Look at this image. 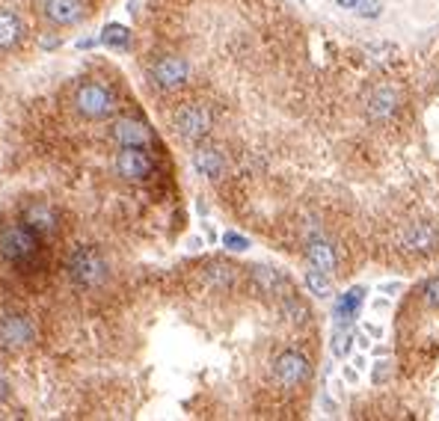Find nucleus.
Returning a JSON list of instances; mask_svg holds the SVG:
<instances>
[{
    "label": "nucleus",
    "instance_id": "f257e3e1",
    "mask_svg": "<svg viewBox=\"0 0 439 421\" xmlns=\"http://www.w3.org/2000/svg\"><path fill=\"white\" fill-rule=\"evenodd\" d=\"M42 252V234H36L30 226L24 223H6L0 229V256L15 261V264H24L33 261Z\"/></svg>",
    "mask_w": 439,
    "mask_h": 421
},
{
    "label": "nucleus",
    "instance_id": "f03ea898",
    "mask_svg": "<svg viewBox=\"0 0 439 421\" xmlns=\"http://www.w3.org/2000/svg\"><path fill=\"white\" fill-rule=\"evenodd\" d=\"M104 273H107V264L95 246H77L69 256V276L80 288H95L104 279Z\"/></svg>",
    "mask_w": 439,
    "mask_h": 421
},
{
    "label": "nucleus",
    "instance_id": "7ed1b4c3",
    "mask_svg": "<svg viewBox=\"0 0 439 421\" xmlns=\"http://www.w3.org/2000/svg\"><path fill=\"white\" fill-rule=\"evenodd\" d=\"M75 110L87 119H107V116L116 113V98L107 92V87L90 80V83H80L77 92H75Z\"/></svg>",
    "mask_w": 439,
    "mask_h": 421
},
{
    "label": "nucleus",
    "instance_id": "20e7f679",
    "mask_svg": "<svg viewBox=\"0 0 439 421\" xmlns=\"http://www.w3.org/2000/svg\"><path fill=\"white\" fill-rule=\"evenodd\" d=\"M116 173L125 181H146L155 173V160H151L146 146H125L116 158Z\"/></svg>",
    "mask_w": 439,
    "mask_h": 421
},
{
    "label": "nucleus",
    "instance_id": "39448f33",
    "mask_svg": "<svg viewBox=\"0 0 439 421\" xmlns=\"http://www.w3.org/2000/svg\"><path fill=\"white\" fill-rule=\"evenodd\" d=\"M33 339H36V327L27 315H6L0 321V344L6 350H24Z\"/></svg>",
    "mask_w": 439,
    "mask_h": 421
},
{
    "label": "nucleus",
    "instance_id": "423d86ee",
    "mask_svg": "<svg viewBox=\"0 0 439 421\" xmlns=\"http://www.w3.org/2000/svg\"><path fill=\"white\" fill-rule=\"evenodd\" d=\"M309 371H312L309 359L303 356V353H297V350H285L276 359V365H273V374H276V380L285 386V389H294V386L306 383Z\"/></svg>",
    "mask_w": 439,
    "mask_h": 421
},
{
    "label": "nucleus",
    "instance_id": "0eeeda50",
    "mask_svg": "<svg viewBox=\"0 0 439 421\" xmlns=\"http://www.w3.org/2000/svg\"><path fill=\"white\" fill-rule=\"evenodd\" d=\"M175 131L184 140H202L211 131V113L199 104H188L181 107L175 116Z\"/></svg>",
    "mask_w": 439,
    "mask_h": 421
},
{
    "label": "nucleus",
    "instance_id": "6e6552de",
    "mask_svg": "<svg viewBox=\"0 0 439 421\" xmlns=\"http://www.w3.org/2000/svg\"><path fill=\"white\" fill-rule=\"evenodd\" d=\"M151 77H155L161 87L175 89V87H181V83L190 77V65H188V60H181V57H161L155 65H151Z\"/></svg>",
    "mask_w": 439,
    "mask_h": 421
},
{
    "label": "nucleus",
    "instance_id": "1a4fd4ad",
    "mask_svg": "<svg viewBox=\"0 0 439 421\" xmlns=\"http://www.w3.org/2000/svg\"><path fill=\"white\" fill-rule=\"evenodd\" d=\"M110 133H113V140L119 143L122 148L125 146H148L151 140H155L151 128L146 122H140V119H119V122H113Z\"/></svg>",
    "mask_w": 439,
    "mask_h": 421
},
{
    "label": "nucleus",
    "instance_id": "9d476101",
    "mask_svg": "<svg viewBox=\"0 0 439 421\" xmlns=\"http://www.w3.org/2000/svg\"><path fill=\"white\" fill-rule=\"evenodd\" d=\"M21 223L30 226L36 234H50V231H57V211L48 205V202H33V205L24 208L21 214Z\"/></svg>",
    "mask_w": 439,
    "mask_h": 421
},
{
    "label": "nucleus",
    "instance_id": "9b49d317",
    "mask_svg": "<svg viewBox=\"0 0 439 421\" xmlns=\"http://www.w3.org/2000/svg\"><path fill=\"white\" fill-rule=\"evenodd\" d=\"M45 18L60 27H69L83 18V6L80 0H45Z\"/></svg>",
    "mask_w": 439,
    "mask_h": 421
},
{
    "label": "nucleus",
    "instance_id": "f8f14e48",
    "mask_svg": "<svg viewBox=\"0 0 439 421\" xmlns=\"http://www.w3.org/2000/svg\"><path fill=\"white\" fill-rule=\"evenodd\" d=\"M362 300H365V288L357 285V288H350L347 294H342L335 300V309H332V317H335V327H347L353 317L359 315L362 309Z\"/></svg>",
    "mask_w": 439,
    "mask_h": 421
},
{
    "label": "nucleus",
    "instance_id": "ddd939ff",
    "mask_svg": "<svg viewBox=\"0 0 439 421\" xmlns=\"http://www.w3.org/2000/svg\"><path fill=\"white\" fill-rule=\"evenodd\" d=\"M193 166L199 170V175H205V178H220L226 173V160L214 146H199L193 151Z\"/></svg>",
    "mask_w": 439,
    "mask_h": 421
},
{
    "label": "nucleus",
    "instance_id": "4468645a",
    "mask_svg": "<svg viewBox=\"0 0 439 421\" xmlns=\"http://www.w3.org/2000/svg\"><path fill=\"white\" fill-rule=\"evenodd\" d=\"M24 21L12 9H0V48H15L24 39Z\"/></svg>",
    "mask_w": 439,
    "mask_h": 421
},
{
    "label": "nucleus",
    "instance_id": "2eb2a0df",
    "mask_svg": "<svg viewBox=\"0 0 439 421\" xmlns=\"http://www.w3.org/2000/svg\"><path fill=\"white\" fill-rule=\"evenodd\" d=\"M306 252H309L312 267H318V270H324V273H332V270H335V264H339V258H335L332 246H330L327 241H320V238H315V241L309 244Z\"/></svg>",
    "mask_w": 439,
    "mask_h": 421
},
{
    "label": "nucleus",
    "instance_id": "dca6fc26",
    "mask_svg": "<svg viewBox=\"0 0 439 421\" xmlns=\"http://www.w3.org/2000/svg\"><path fill=\"white\" fill-rule=\"evenodd\" d=\"M395 107H398V95L386 87V89H380L374 98H371L368 116H371V119H389V116L395 113Z\"/></svg>",
    "mask_w": 439,
    "mask_h": 421
},
{
    "label": "nucleus",
    "instance_id": "f3484780",
    "mask_svg": "<svg viewBox=\"0 0 439 421\" xmlns=\"http://www.w3.org/2000/svg\"><path fill=\"white\" fill-rule=\"evenodd\" d=\"M436 241H439V234L428 223H416V229H410V234H407V246H413V249H433Z\"/></svg>",
    "mask_w": 439,
    "mask_h": 421
},
{
    "label": "nucleus",
    "instance_id": "a211bd4d",
    "mask_svg": "<svg viewBox=\"0 0 439 421\" xmlns=\"http://www.w3.org/2000/svg\"><path fill=\"white\" fill-rule=\"evenodd\" d=\"M306 288H309L315 297L327 300V297L332 294V282L327 279V273H324V270H318V267H312V270L306 273Z\"/></svg>",
    "mask_w": 439,
    "mask_h": 421
},
{
    "label": "nucleus",
    "instance_id": "6ab92c4d",
    "mask_svg": "<svg viewBox=\"0 0 439 421\" xmlns=\"http://www.w3.org/2000/svg\"><path fill=\"white\" fill-rule=\"evenodd\" d=\"M128 39H131V33L122 24H107L104 30H101V42L110 45V48H125Z\"/></svg>",
    "mask_w": 439,
    "mask_h": 421
},
{
    "label": "nucleus",
    "instance_id": "aec40b11",
    "mask_svg": "<svg viewBox=\"0 0 439 421\" xmlns=\"http://www.w3.org/2000/svg\"><path fill=\"white\" fill-rule=\"evenodd\" d=\"M252 279H256L264 291H276L279 288V276L273 270H267V267H256V270H252Z\"/></svg>",
    "mask_w": 439,
    "mask_h": 421
},
{
    "label": "nucleus",
    "instance_id": "412c9836",
    "mask_svg": "<svg viewBox=\"0 0 439 421\" xmlns=\"http://www.w3.org/2000/svg\"><path fill=\"white\" fill-rule=\"evenodd\" d=\"M232 279H234V267H229V264L208 267V282L211 285H229Z\"/></svg>",
    "mask_w": 439,
    "mask_h": 421
},
{
    "label": "nucleus",
    "instance_id": "4be33fe9",
    "mask_svg": "<svg viewBox=\"0 0 439 421\" xmlns=\"http://www.w3.org/2000/svg\"><path fill=\"white\" fill-rule=\"evenodd\" d=\"M350 341H353V332L339 327V332H335V341H332V353H335V356H347V353H350Z\"/></svg>",
    "mask_w": 439,
    "mask_h": 421
},
{
    "label": "nucleus",
    "instance_id": "5701e85b",
    "mask_svg": "<svg viewBox=\"0 0 439 421\" xmlns=\"http://www.w3.org/2000/svg\"><path fill=\"white\" fill-rule=\"evenodd\" d=\"M353 9H357L362 18H380L383 4H380V0H357V6H353Z\"/></svg>",
    "mask_w": 439,
    "mask_h": 421
},
{
    "label": "nucleus",
    "instance_id": "b1692460",
    "mask_svg": "<svg viewBox=\"0 0 439 421\" xmlns=\"http://www.w3.org/2000/svg\"><path fill=\"white\" fill-rule=\"evenodd\" d=\"M223 244H226V249H232V252H244V249L249 246V241L244 238V234H238V231H226V234H223Z\"/></svg>",
    "mask_w": 439,
    "mask_h": 421
},
{
    "label": "nucleus",
    "instance_id": "393cba45",
    "mask_svg": "<svg viewBox=\"0 0 439 421\" xmlns=\"http://www.w3.org/2000/svg\"><path fill=\"white\" fill-rule=\"evenodd\" d=\"M285 312L291 315V321H306V306H303L300 300H294V297L285 300Z\"/></svg>",
    "mask_w": 439,
    "mask_h": 421
},
{
    "label": "nucleus",
    "instance_id": "a878e982",
    "mask_svg": "<svg viewBox=\"0 0 439 421\" xmlns=\"http://www.w3.org/2000/svg\"><path fill=\"white\" fill-rule=\"evenodd\" d=\"M425 297H428L430 306H439V276H436V279H430V282L425 285Z\"/></svg>",
    "mask_w": 439,
    "mask_h": 421
},
{
    "label": "nucleus",
    "instance_id": "bb28decb",
    "mask_svg": "<svg viewBox=\"0 0 439 421\" xmlns=\"http://www.w3.org/2000/svg\"><path fill=\"white\" fill-rule=\"evenodd\" d=\"M39 45H42L45 50H54V48H60V39H57V36H42Z\"/></svg>",
    "mask_w": 439,
    "mask_h": 421
},
{
    "label": "nucleus",
    "instance_id": "cd10ccee",
    "mask_svg": "<svg viewBox=\"0 0 439 421\" xmlns=\"http://www.w3.org/2000/svg\"><path fill=\"white\" fill-rule=\"evenodd\" d=\"M6 398H9V386H6L4 380H0V403H4Z\"/></svg>",
    "mask_w": 439,
    "mask_h": 421
},
{
    "label": "nucleus",
    "instance_id": "c85d7f7f",
    "mask_svg": "<svg viewBox=\"0 0 439 421\" xmlns=\"http://www.w3.org/2000/svg\"><path fill=\"white\" fill-rule=\"evenodd\" d=\"M339 6L342 9H353V6H357V0H339Z\"/></svg>",
    "mask_w": 439,
    "mask_h": 421
},
{
    "label": "nucleus",
    "instance_id": "c756f323",
    "mask_svg": "<svg viewBox=\"0 0 439 421\" xmlns=\"http://www.w3.org/2000/svg\"><path fill=\"white\" fill-rule=\"evenodd\" d=\"M92 45H95V39H80V42H77V48H83V50L92 48Z\"/></svg>",
    "mask_w": 439,
    "mask_h": 421
}]
</instances>
